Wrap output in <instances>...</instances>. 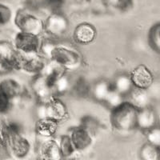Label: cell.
I'll list each match as a JSON object with an SVG mask.
<instances>
[{
  "label": "cell",
  "mask_w": 160,
  "mask_h": 160,
  "mask_svg": "<svg viewBox=\"0 0 160 160\" xmlns=\"http://www.w3.org/2000/svg\"><path fill=\"white\" fill-rule=\"evenodd\" d=\"M111 88H112L111 87L109 82L104 81V80H101L94 86L93 95L98 101H104Z\"/></svg>",
  "instance_id": "cell-14"
},
{
  "label": "cell",
  "mask_w": 160,
  "mask_h": 160,
  "mask_svg": "<svg viewBox=\"0 0 160 160\" xmlns=\"http://www.w3.org/2000/svg\"><path fill=\"white\" fill-rule=\"evenodd\" d=\"M110 4L114 6H122V4L125 2V0H108Z\"/></svg>",
  "instance_id": "cell-27"
},
{
  "label": "cell",
  "mask_w": 160,
  "mask_h": 160,
  "mask_svg": "<svg viewBox=\"0 0 160 160\" xmlns=\"http://www.w3.org/2000/svg\"><path fill=\"white\" fill-rule=\"evenodd\" d=\"M133 88L134 86L131 82V77L127 75H120L115 78L113 88L123 96L129 94Z\"/></svg>",
  "instance_id": "cell-11"
},
{
  "label": "cell",
  "mask_w": 160,
  "mask_h": 160,
  "mask_svg": "<svg viewBox=\"0 0 160 160\" xmlns=\"http://www.w3.org/2000/svg\"><path fill=\"white\" fill-rule=\"evenodd\" d=\"M130 77L134 88L148 90L154 83L152 74L149 69L143 65H139L135 68Z\"/></svg>",
  "instance_id": "cell-2"
},
{
  "label": "cell",
  "mask_w": 160,
  "mask_h": 160,
  "mask_svg": "<svg viewBox=\"0 0 160 160\" xmlns=\"http://www.w3.org/2000/svg\"><path fill=\"white\" fill-rule=\"evenodd\" d=\"M104 102H106L110 108L114 109L122 102V95L112 88L104 99Z\"/></svg>",
  "instance_id": "cell-17"
},
{
  "label": "cell",
  "mask_w": 160,
  "mask_h": 160,
  "mask_svg": "<svg viewBox=\"0 0 160 160\" xmlns=\"http://www.w3.org/2000/svg\"><path fill=\"white\" fill-rule=\"evenodd\" d=\"M11 11L7 6L0 3V26L5 25L10 21Z\"/></svg>",
  "instance_id": "cell-22"
},
{
  "label": "cell",
  "mask_w": 160,
  "mask_h": 160,
  "mask_svg": "<svg viewBox=\"0 0 160 160\" xmlns=\"http://www.w3.org/2000/svg\"><path fill=\"white\" fill-rule=\"evenodd\" d=\"M0 1H2V0H0Z\"/></svg>",
  "instance_id": "cell-28"
},
{
  "label": "cell",
  "mask_w": 160,
  "mask_h": 160,
  "mask_svg": "<svg viewBox=\"0 0 160 160\" xmlns=\"http://www.w3.org/2000/svg\"><path fill=\"white\" fill-rule=\"evenodd\" d=\"M113 123L120 130H130L136 126V108L132 104L129 105L122 103L114 108Z\"/></svg>",
  "instance_id": "cell-1"
},
{
  "label": "cell",
  "mask_w": 160,
  "mask_h": 160,
  "mask_svg": "<svg viewBox=\"0 0 160 160\" xmlns=\"http://www.w3.org/2000/svg\"><path fill=\"white\" fill-rule=\"evenodd\" d=\"M42 154L46 158H59L60 150L55 141H48L42 148Z\"/></svg>",
  "instance_id": "cell-15"
},
{
  "label": "cell",
  "mask_w": 160,
  "mask_h": 160,
  "mask_svg": "<svg viewBox=\"0 0 160 160\" xmlns=\"http://www.w3.org/2000/svg\"><path fill=\"white\" fill-rule=\"evenodd\" d=\"M62 153L66 154V155H69L72 152L73 147L72 143L71 142V138L65 137L62 139Z\"/></svg>",
  "instance_id": "cell-23"
},
{
  "label": "cell",
  "mask_w": 160,
  "mask_h": 160,
  "mask_svg": "<svg viewBox=\"0 0 160 160\" xmlns=\"http://www.w3.org/2000/svg\"><path fill=\"white\" fill-rule=\"evenodd\" d=\"M156 115L155 111L149 108H141L137 111L136 126L143 130H149L155 127Z\"/></svg>",
  "instance_id": "cell-6"
},
{
  "label": "cell",
  "mask_w": 160,
  "mask_h": 160,
  "mask_svg": "<svg viewBox=\"0 0 160 160\" xmlns=\"http://www.w3.org/2000/svg\"><path fill=\"white\" fill-rule=\"evenodd\" d=\"M10 98L3 95L0 92V112H5L9 108Z\"/></svg>",
  "instance_id": "cell-24"
},
{
  "label": "cell",
  "mask_w": 160,
  "mask_h": 160,
  "mask_svg": "<svg viewBox=\"0 0 160 160\" xmlns=\"http://www.w3.org/2000/svg\"><path fill=\"white\" fill-rule=\"evenodd\" d=\"M158 148L151 143H147L140 150V156L145 160H156L158 158Z\"/></svg>",
  "instance_id": "cell-16"
},
{
  "label": "cell",
  "mask_w": 160,
  "mask_h": 160,
  "mask_svg": "<svg viewBox=\"0 0 160 160\" xmlns=\"http://www.w3.org/2000/svg\"><path fill=\"white\" fill-rule=\"evenodd\" d=\"M50 55L54 61L62 65L64 68L75 65L78 61V56L76 53L62 48H53Z\"/></svg>",
  "instance_id": "cell-5"
},
{
  "label": "cell",
  "mask_w": 160,
  "mask_h": 160,
  "mask_svg": "<svg viewBox=\"0 0 160 160\" xmlns=\"http://www.w3.org/2000/svg\"><path fill=\"white\" fill-rule=\"evenodd\" d=\"M96 31L92 25L82 23L78 25L74 33V37L78 43L88 44L95 39Z\"/></svg>",
  "instance_id": "cell-7"
},
{
  "label": "cell",
  "mask_w": 160,
  "mask_h": 160,
  "mask_svg": "<svg viewBox=\"0 0 160 160\" xmlns=\"http://www.w3.org/2000/svg\"><path fill=\"white\" fill-rule=\"evenodd\" d=\"M15 21L22 32L31 33L33 35H38L42 28L39 20L28 12L18 13Z\"/></svg>",
  "instance_id": "cell-3"
},
{
  "label": "cell",
  "mask_w": 160,
  "mask_h": 160,
  "mask_svg": "<svg viewBox=\"0 0 160 160\" xmlns=\"http://www.w3.org/2000/svg\"><path fill=\"white\" fill-rule=\"evenodd\" d=\"M13 148H14L15 155H17L18 156H22V155H27V153L29 150V144L26 139L18 137L14 141Z\"/></svg>",
  "instance_id": "cell-19"
},
{
  "label": "cell",
  "mask_w": 160,
  "mask_h": 160,
  "mask_svg": "<svg viewBox=\"0 0 160 160\" xmlns=\"http://www.w3.org/2000/svg\"><path fill=\"white\" fill-rule=\"evenodd\" d=\"M46 29L52 35H62L68 29V21L62 15L54 14L48 18Z\"/></svg>",
  "instance_id": "cell-8"
},
{
  "label": "cell",
  "mask_w": 160,
  "mask_h": 160,
  "mask_svg": "<svg viewBox=\"0 0 160 160\" xmlns=\"http://www.w3.org/2000/svg\"><path fill=\"white\" fill-rule=\"evenodd\" d=\"M39 42L36 35L31 33L21 32L15 38V46L19 52H37Z\"/></svg>",
  "instance_id": "cell-4"
},
{
  "label": "cell",
  "mask_w": 160,
  "mask_h": 160,
  "mask_svg": "<svg viewBox=\"0 0 160 160\" xmlns=\"http://www.w3.org/2000/svg\"><path fill=\"white\" fill-rule=\"evenodd\" d=\"M19 87L17 82L11 79H6L0 82V92L10 99L16 96Z\"/></svg>",
  "instance_id": "cell-13"
},
{
  "label": "cell",
  "mask_w": 160,
  "mask_h": 160,
  "mask_svg": "<svg viewBox=\"0 0 160 160\" xmlns=\"http://www.w3.org/2000/svg\"><path fill=\"white\" fill-rule=\"evenodd\" d=\"M58 124L57 121L50 118H41L37 126L38 132L43 136H51L56 131Z\"/></svg>",
  "instance_id": "cell-12"
},
{
  "label": "cell",
  "mask_w": 160,
  "mask_h": 160,
  "mask_svg": "<svg viewBox=\"0 0 160 160\" xmlns=\"http://www.w3.org/2000/svg\"><path fill=\"white\" fill-rule=\"evenodd\" d=\"M131 96V103L135 108H138L139 109L141 108H147L150 102L151 96L148 90L141 89V88H133L131 92L128 94Z\"/></svg>",
  "instance_id": "cell-9"
},
{
  "label": "cell",
  "mask_w": 160,
  "mask_h": 160,
  "mask_svg": "<svg viewBox=\"0 0 160 160\" xmlns=\"http://www.w3.org/2000/svg\"><path fill=\"white\" fill-rule=\"evenodd\" d=\"M47 2H48V4L51 8H56L61 5L62 0H47Z\"/></svg>",
  "instance_id": "cell-26"
},
{
  "label": "cell",
  "mask_w": 160,
  "mask_h": 160,
  "mask_svg": "<svg viewBox=\"0 0 160 160\" xmlns=\"http://www.w3.org/2000/svg\"><path fill=\"white\" fill-rule=\"evenodd\" d=\"M10 67L11 66L9 64H8L6 62H4L3 60L0 58V75L7 72L9 70Z\"/></svg>",
  "instance_id": "cell-25"
},
{
  "label": "cell",
  "mask_w": 160,
  "mask_h": 160,
  "mask_svg": "<svg viewBox=\"0 0 160 160\" xmlns=\"http://www.w3.org/2000/svg\"><path fill=\"white\" fill-rule=\"evenodd\" d=\"M159 31L160 27L159 24L157 23L156 25L153 26L150 31L149 34V42L153 50H155L156 52H159L160 45H159Z\"/></svg>",
  "instance_id": "cell-18"
},
{
  "label": "cell",
  "mask_w": 160,
  "mask_h": 160,
  "mask_svg": "<svg viewBox=\"0 0 160 160\" xmlns=\"http://www.w3.org/2000/svg\"><path fill=\"white\" fill-rule=\"evenodd\" d=\"M148 139L149 143L155 146L157 148H159L160 145V131L158 128L154 127L151 129L148 130Z\"/></svg>",
  "instance_id": "cell-21"
},
{
  "label": "cell",
  "mask_w": 160,
  "mask_h": 160,
  "mask_svg": "<svg viewBox=\"0 0 160 160\" xmlns=\"http://www.w3.org/2000/svg\"><path fill=\"white\" fill-rule=\"evenodd\" d=\"M73 142L78 148H84L89 142L88 134L83 131H76L73 135Z\"/></svg>",
  "instance_id": "cell-20"
},
{
  "label": "cell",
  "mask_w": 160,
  "mask_h": 160,
  "mask_svg": "<svg viewBox=\"0 0 160 160\" xmlns=\"http://www.w3.org/2000/svg\"><path fill=\"white\" fill-rule=\"evenodd\" d=\"M33 88L38 96L44 98L50 96L51 91H52L53 87L49 83L44 75V76L38 77L35 80L34 84H33Z\"/></svg>",
  "instance_id": "cell-10"
}]
</instances>
